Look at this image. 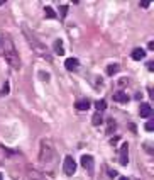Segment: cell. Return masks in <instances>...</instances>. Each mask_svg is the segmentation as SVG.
<instances>
[{
    "label": "cell",
    "mask_w": 154,
    "mask_h": 180,
    "mask_svg": "<svg viewBox=\"0 0 154 180\" xmlns=\"http://www.w3.org/2000/svg\"><path fill=\"white\" fill-rule=\"evenodd\" d=\"M4 56H5L7 63L12 66V68H15V70H19V68H20L19 53L15 51V46H14V43H12V39L9 36L4 37Z\"/></svg>",
    "instance_id": "6da1fadb"
},
{
    "label": "cell",
    "mask_w": 154,
    "mask_h": 180,
    "mask_svg": "<svg viewBox=\"0 0 154 180\" xmlns=\"http://www.w3.org/2000/svg\"><path fill=\"white\" fill-rule=\"evenodd\" d=\"M22 31H24V36H26L27 43L31 44V48H32L34 51L37 53V55L46 56V59H51V58L48 56V49H46L44 43H42V41H39V39H37V36L32 33V31H29V29H27V26H22Z\"/></svg>",
    "instance_id": "7a4b0ae2"
},
{
    "label": "cell",
    "mask_w": 154,
    "mask_h": 180,
    "mask_svg": "<svg viewBox=\"0 0 154 180\" xmlns=\"http://www.w3.org/2000/svg\"><path fill=\"white\" fill-rule=\"evenodd\" d=\"M54 150H53V146H51V143H49L48 140H42L41 141V153H39V160H41V163H49L54 156Z\"/></svg>",
    "instance_id": "3957f363"
},
{
    "label": "cell",
    "mask_w": 154,
    "mask_h": 180,
    "mask_svg": "<svg viewBox=\"0 0 154 180\" xmlns=\"http://www.w3.org/2000/svg\"><path fill=\"white\" fill-rule=\"evenodd\" d=\"M63 170L68 177H71L75 172H76V162L73 160V156H64V162H63Z\"/></svg>",
    "instance_id": "277c9868"
},
{
    "label": "cell",
    "mask_w": 154,
    "mask_h": 180,
    "mask_svg": "<svg viewBox=\"0 0 154 180\" xmlns=\"http://www.w3.org/2000/svg\"><path fill=\"white\" fill-rule=\"evenodd\" d=\"M81 167L86 170L90 175H93V168H95V160L92 155H81Z\"/></svg>",
    "instance_id": "5b68a950"
},
{
    "label": "cell",
    "mask_w": 154,
    "mask_h": 180,
    "mask_svg": "<svg viewBox=\"0 0 154 180\" xmlns=\"http://www.w3.org/2000/svg\"><path fill=\"white\" fill-rule=\"evenodd\" d=\"M119 162L122 167H125L129 163V143H124L120 146V153H119Z\"/></svg>",
    "instance_id": "8992f818"
},
{
    "label": "cell",
    "mask_w": 154,
    "mask_h": 180,
    "mask_svg": "<svg viewBox=\"0 0 154 180\" xmlns=\"http://www.w3.org/2000/svg\"><path fill=\"white\" fill-rule=\"evenodd\" d=\"M139 114H141V117H151L152 116V107L149 105V104H141V107H139Z\"/></svg>",
    "instance_id": "52a82bcc"
},
{
    "label": "cell",
    "mask_w": 154,
    "mask_h": 180,
    "mask_svg": "<svg viewBox=\"0 0 154 180\" xmlns=\"http://www.w3.org/2000/svg\"><path fill=\"white\" fill-rule=\"evenodd\" d=\"M78 65H80V61H78L76 58H70V59H66V61H64V68H66L68 71L76 70V68H78Z\"/></svg>",
    "instance_id": "ba28073f"
},
{
    "label": "cell",
    "mask_w": 154,
    "mask_h": 180,
    "mask_svg": "<svg viewBox=\"0 0 154 180\" xmlns=\"http://www.w3.org/2000/svg\"><path fill=\"white\" fill-rule=\"evenodd\" d=\"M114 100L119 104H125V102H129V95L125 92H122V90H119V92L114 94Z\"/></svg>",
    "instance_id": "9c48e42d"
},
{
    "label": "cell",
    "mask_w": 154,
    "mask_h": 180,
    "mask_svg": "<svg viewBox=\"0 0 154 180\" xmlns=\"http://www.w3.org/2000/svg\"><path fill=\"white\" fill-rule=\"evenodd\" d=\"M146 58V51L142 48H136L132 51V59H136V61H141V59Z\"/></svg>",
    "instance_id": "30bf717a"
},
{
    "label": "cell",
    "mask_w": 154,
    "mask_h": 180,
    "mask_svg": "<svg viewBox=\"0 0 154 180\" xmlns=\"http://www.w3.org/2000/svg\"><path fill=\"white\" fill-rule=\"evenodd\" d=\"M90 105H92V104H90V100H86V99H81V100H78V102L75 104V107H76L78 110H88Z\"/></svg>",
    "instance_id": "8fae6325"
},
{
    "label": "cell",
    "mask_w": 154,
    "mask_h": 180,
    "mask_svg": "<svg viewBox=\"0 0 154 180\" xmlns=\"http://www.w3.org/2000/svg\"><path fill=\"white\" fill-rule=\"evenodd\" d=\"M54 53H56V55H59V56L64 55V48H63V43L59 39L54 41Z\"/></svg>",
    "instance_id": "7c38bea8"
},
{
    "label": "cell",
    "mask_w": 154,
    "mask_h": 180,
    "mask_svg": "<svg viewBox=\"0 0 154 180\" xmlns=\"http://www.w3.org/2000/svg\"><path fill=\"white\" fill-rule=\"evenodd\" d=\"M102 121H103V117H102V114H100V112H97V114H93V117H92V122H93V126H100V124H102Z\"/></svg>",
    "instance_id": "4fadbf2b"
},
{
    "label": "cell",
    "mask_w": 154,
    "mask_h": 180,
    "mask_svg": "<svg viewBox=\"0 0 154 180\" xmlns=\"http://www.w3.org/2000/svg\"><path fill=\"white\" fill-rule=\"evenodd\" d=\"M95 107H97V112H102V110L107 109V102H105V100H97Z\"/></svg>",
    "instance_id": "5bb4252c"
},
{
    "label": "cell",
    "mask_w": 154,
    "mask_h": 180,
    "mask_svg": "<svg viewBox=\"0 0 154 180\" xmlns=\"http://www.w3.org/2000/svg\"><path fill=\"white\" fill-rule=\"evenodd\" d=\"M117 71H119V65H115V63L107 66V75H115Z\"/></svg>",
    "instance_id": "9a60e30c"
},
{
    "label": "cell",
    "mask_w": 154,
    "mask_h": 180,
    "mask_svg": "<svg viewBox=\"0 0 154 180\" xmlns=\"http://www.w3.org/2000/svg\"><path fill=\"white\" fill-rule=\"evenodd\" d=\"M44 14H46L48 19H56V12L53 10L51 7H44Z\"/></svg>",
    "instance_id": "2e32d148"
},
{
    "label": "cell",
    "mask_w": 154,
    "mask_h": 180,
    "mask_svg": "<svg viewBox=\"0 0 154 180\" xmlns=\"http://www.w3.org/2000/svg\"><path fill=\"white\" fill-rule=\"evenodd\" d=\"M144 128H146V131L152 132V131H154V121H147V122H146V126H144Z\"/></svg>",
    "instance_id": "e0dca14e"
},
{
    "label": "cell",
    "mask_w": 154,
    "mask_h": 180,
    "mask_svg": "<svg viewBox=\"0 0 154 180\" xmlns=\"http://www.w3.org/2000/svg\"><path fill=\"white\" fill-rule=\"evenodd\" d=\"M66 10H68V5H61V19H64Z\"/></svg>",
    "instance_id": "ac0fdd59"
},
{
    "label": "cell",
    "mask_w": 154,
    "mask_h": 180,
    "mask_svg": "<svg viewBox=\"0 0 154 180\" xmlns=\"http://www.w3.org/2000/svg\"><path fill=\"white\" fill-rule=\"evenodd\" d=\"M139 5H141L142 9H147V7L151 5V2H139Z\"/></svg>",
    "instance_id": "d6986e66"
},
{
    "label": "cell",
    "mask_w": 154,
    "mask_h": 180,
    "mask_svg": "<svg viewBox=\"0 0 154 180\" xmlns=\"http://www.w3.org/2000/svg\"><path fill=\"white\" fill-rule=\"evenodd\" d=\"M2 87H4L2 88V94H9V83H4Z\"/></svg>",
    "instance_id": "ffe728a7"
},
{
    "label": "cell",
    "mask_w": 154,
    "mask_h": 180,
    "mask_svg": "<svg viewBox=\"0 0 154 180\" xmlns=\"http://www.w3.org/2000/svg\"><path fill=\"white\" fill-rule=\"evenodd\" d=\"M117 141H119V136L112 138V140H110V144H112V146H114V144H117Z\"/></svg>",
    "instance_id": "44dd1931"
},
{
    "label": "cell",
    "mask_w": 154,
    "mask_h": 180,
    "mask_svg": "<svg viewBox=\"0 0 154 180\" xmlns=\"http://www.w3.org/2000/svg\"><path fill=\"white\" fill-rule=\"evenodd\" d=\"M41 78H42V80H49V75L48 73L44 75V71H41Z\"/></svg>",
    "instance_id": "7402d4cb"
},
{
    "label": "cell",
    "mask_w": 154,
    "mask_h": 180,
    "mask_svg": "<svg viewBox=\"0 0 154 180\" xmlns=\"http://www.w3.org/2000/svg\"><path fill=\"white\" fill-rule=\"evenodd\" d=\"M108 175L110 177H117V172H115V170H108Z\"/></svg>",
    "instance_id": "603a6c76"
},
{
    "label": "cell",
    "mask_w": 154,
    "mask_h": 180,
    "mask_svg": "<svg viewBox=\"0 0 154 180\" xmlns=\"http://www.w3.org/2000/svg\"><path fill=\"white\" fill-rule=\"evenodd\" d=\"M147 48H149V49H154V43H152V41H151V43L147 44Z\"/></svg>",
    "instance_id": "cb8c5ba5"
},
{
    "label": "cell",
    "mask_w": 154,
    "mask_h": 180,
    "mask_svg": "<svg viewBox=\"0 0 154 180\" xmlns=\"http://www.w3.org/2000/svg\"><path fill=\"white\" fill-rule=\"evenodd\" d=\"M119 180H129V178H127V177H120Z\"/></svg>",
    "instance_id": "d4e9b609"
},
{
    "label": "cell",
    "mask_w": 154,
    "mask_h": 180,
    "mask_svg": "<svg viewBox=\"0 0 154 180\" xmlns=\"http://www.w3.org/2000/svg\"><path fill=\"white\" fill-rule=\"evenodd\" d=\"M5 4V2H4V0H0V5H4Z\"/></svg>",
    "instance_id": "484cf974"
},
{
    "label": "cell",
    "mask_w": 154,
    "mask_h": 180,
    "mask_svg": "<svg viewBox=\"0 0 154 180\" xmlns=\"http://www.w3.org/2000/svg\"><path fill=\"white\" fill-rule=\"evenodd\" d=\"M0 180H4V175H2V173H0Z\"/></svg>",
    "instance_id": "4316f807"
}]
</instances>
